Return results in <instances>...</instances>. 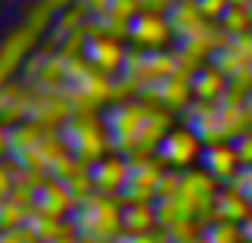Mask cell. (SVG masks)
<instances>
[{"instance_id": "5bb4252c", "label": "cell", "mask_w": 252, "mask_h": 243, "mask_svg": "<svg viewBox=\"0 0 252 243\" xmlns=\"http://www.w3.org/2000/svg\"><path fill=\"white\" fill-rule=\"evenodd\" d=\"M6 153H9V128L0 122V159H3Z\"/></svg>"}, {"instance_id": "9a60e30c", "label": "cell", "mask_w": 252, "mask_h": 243, "mask_svg": "<svg viewBox=\"0 0 252 243\" xmlns=\"http://www.w3.org/2000/svg\"><path fill=\"white\" fill-rule=\"evenodd\" d=\"M0 200H3V197H0Z\"/></svg>"}, {"instance_id": "30bf717a", "label": "cell", "mask_w": 252, "mask_h": 243, "mask_svg": "<svg viewBox=\"0 0 252 243\" xmlns=\"http://www.w3.org/2000/svg\"><path fill=\"white\" fill-rule=\"evenodd\" d=\"M168 32H171V25L165 19H159L156 13H137L131 22V37L143 47H159L168 37Z\"/></svg>"}, {"instance_id": "ba28073f", "label": "cell", "mask_w": 252, "mask_h": 243, "mask_svg": "<svg viewBox=\"0 0 252 243\" xmlns=\"http://www.w3.org/2000/svg\"><path fill=\"white\" fill-rule=\"evenodd\" d=\"M87 63H94L100 72L106 75H112V72H119L125 69V60H128V53L122 50V44H119V37H109V35H96L87 41Z\"/></svg>"}, {"instance_id": "6da1fadb", "label": "cell", "mask_w": 252, "mask_h": 243, "mask_svg": "<svg viewBox=\"0 0 252 243\" xmlns=\"http://www.w3.org/2000/svg\"><path fill=\"white\" fill-rule=\"evenodd\" d=\"M53 19L56 16L37 0V3L28 9L25 22L16 25L13 32L0 41V87H3L6 81H13V75L25 66V60L32 56V50L37 47V41H41V35L50 32Z\"/></svg>"}, {"instance_id": "277c9868", "label": "cell", "mask_w": 252, "mask_h": 243, "mask_svg": "<svg viewBox=\"0 0 252 243\" xmlns=\"http://www.w3.org/2000/svg\"><path fill=\"white\" fill-rule=\"evenodd\" d=\"M32 100H34V87L28 81H6L0 87V122L6 128L28 122L32 119Z\"/></svg>"}, {"instance_id": "5b68a950", "label": "cell", "mask_w": 252, "mask_h": 243, "mask_svg": "<svg viewBox=\"0 0 252 243\" xmlns=\"http://www.w3.org/2000/svg\"><path fill=\"white\" fill-rule=\"evenodd\" d=\"M75 115L72 103L65 100V94L60 91H37L34 87V100H32V122L47 125V128H63Z\"/></svg>"}, {"instance_id": "9c48e42d", "label": "cell", "mask_w": 252, "mask_h": 243, "mask_svg": "<svg viewBox=\"0 0 252 243\" xmlns=\"http://www.w3.org/2000/svg\"><path fill=\"white\" fill-rule=\"evenodd\" d=\"M50 131L56 128H47V125H37V122H19L9 128V159H19V156H25L32 147H37Z\"/></svg>"}, {"instance_id": "8992f818", "label": "cell", "mask_w": 252, "mask_h": 243, "mask_svg": "<svg viewBox=\"0 0 252 243\" xmlns=\"http://www.w3.org/2000/svg\"><path fill=\"white\" fill-rule=\"evenodd\" d=\"M37 212H44V215H53V218H65L72 215L75 209H78V200L69 193V187L60 181V178H47L44 187L34 193V206Z\"/></svg>"}, {"instance_id": "7a4b0ae2", "label": "cell", "mask_w": 252, "mask_h": 243, "mask_svg": "<svg viewBox=\"0 0 252 243\" xmlns=\"http://www.w3.org/2000/svg\"><path fill=\"white\" fill-rule=\"evenodd\" d=\"M60 134H63L65 147H69V153L84 165L100 162L103 153L112 147L109 131H106V125L96 119V112H75L60 128Z\"/></svg>"}, {"instance_id": "8fae6325", "label": "cell", "mask_w": 252, "mask_h": 243, "mask_svg": "<svg viewBox=\"0 0 252 243\" xmlns=\"http://www.w3.org/2000/svg\"><path fill=\"white\" fill-rule=\"evenodd\" d=\"M162 156L168 162H174V165H187L193 156H196V140H193L190 134H184V131H174V134L165 138V143H162Z\"/></svg>"}, {"instance_id": "3957f363", "label": "cell", "mask_w": 252, "mask_h": 243, "mask_svg": "<svg viewBox=\"0 0 252 243\" xmlns=\"http://www.w3.org/2000/svg\"><path fill=\"white\" fill-rule=\"evenodd\" d=\"M72 225L81 237L87 240H109L122 225V212L115 209V203L106 193H91L87 200L78 203V209L72 212Z\"/></svg>"}, {"instance_id": "52a82bcc", "label": "cell", "mask_w": 252, "mask_h": 243, "mask_svg": "<svg viewBox=\"0 0 252 243\" xmlns=\"http://www.w3.org/2000/svg\"><path fill=\"white\" fill-rule=\"evenodd\" d=\"M94 187L96 193H106V197H112V193H122L125 187H128V181H131V162L128 159H100V162H94Z\"/></svg>"}, {"instance_id": "4fadbf2b", "label": "cell", "mask_w": 252, "mask_h": 243, "mask_svg": "<svg viewBox=\"0 0 252 243\" xmlns=\"http://www.w3.org/2000/svg\"><path fill=\"white\" fill-rule=\"evenodd\" d=\"M122 225L128 228V234H147V228L153 225V212L147 209V203H131L122 212Z\"/></svg>"}, {"instance_id": "7c38bea8", "label": "cell", "mask_w": 252, "mask_h": 243, "mask_svg": "<svg viewBox=\"0 0 252 243\" xmlns=\"http://www.w3.org/2000/svg\"><path fill=\"white\" fill-rule=\"evenodd\" d=\"M28 215H32V206H22L19 200L13 197H3L0 200V231H13V228H22Z\"/></svg>"}]
</instances>
